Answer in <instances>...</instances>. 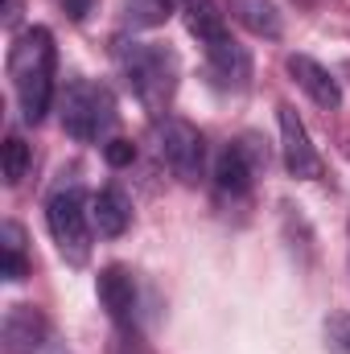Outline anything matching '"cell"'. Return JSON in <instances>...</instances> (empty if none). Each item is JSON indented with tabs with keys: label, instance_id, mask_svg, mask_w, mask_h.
Returning <instances> with one entry per match:
<instances>
[{
	"label": "cell",
	"instance_id": "cell-1",
	"mask_svg": "<svg viewBox=\"0 0 350 354\" xmlns=\"http://www.w3.org/2000/svg\"><path fill=\"white\" fill-rule=\"evenodd\" d=\"M8 79L21 103L25 124H42L54 103V33L46 25H29L8 50Z\"/></svg>",
	"mask_w": 350,
	"mask_h": 354
},
{
	"label": "cell",
	"instance_id": "cell-2",
	"mask_svg": "<svg viewBox=\"0 0 350 354\" xmlns=\"http://www.w3.org/2000/svg\"><path fill=\"white\" fill-rule=\"evenodd\" d=\"M120 71L128 79L132 95L149 107V111H165V103L177 91V54L153 41H132L120 50Z\"/></svg>",
	"mask_w": 350,
	"mask_h": 354
},
{
	"label": "cell",
	"instance_id": "cell-18",
	"mask_svg": "<svg viewBox=\"0 0 350 354\" xmlns=\"http://www.w3.org/2000/svg\"><path fill=\"white\" fill-rule=\"evenodd\" d=\"M326 351L330 354H350V313L326 317Z\"/></svg>",
	"mask_w": 350,
	"mask_h": 354
},
{
	"label": "cell",
	"instance_id": "cell-20",
	"mask_svg": "<svg viewBox=\"0 0 350 354\" xmlns=\"http://www.w3.org/2000/svg\"><path fill=\"white\" fill-rule=\"evenodd\" d=\"M161 4H169V8H174V4H177V0H161Z\"/></svg>",
	"mask_w": 350,
	"mask_h": 354
},
{
	"label": "cell",
	"instance_id": "cell-7",
	"mask_svg": "<svg viewBox=\"0 0 350 354\" xmlns=\"http://www.w3.org/2000/svg\"><path fill=\"white\" fill-rule=\"evenodd\" d=\"M95 292H99V305L107 309L111 326L124 330V334H136V284L128 276V268L111 264L99 272L95 280Z\"/></svg>",
	"mask_w": 350,
	"mask_h": 354
},
{
	"label": "cell",
	"instance_id": "cell-9",
	"mask_svg": "<svg viewBox=\"0 0 350 354\" xmlns=\"http://www.w3.org/2000/svg\"><path fill=\"white\" fill-rule=\"evenodd\" d=\"M288 75H293V83L305 91L317 107H326V111H338V107H342V87H338V79H334L322 62H313L309 54H288Z\"/></svg>",
	"mask_w": 350,
	"mask_h": 354
},
{
	"label": "cell",
	"instance_id": "cell-10",
	"mask_svg": "<svg viewBox=\"0 0 350 354\" xmlns=\"http://www.w3.org/2000/svg\"><path fill=\"white\" fill-rule=\"evenodd\" d=\"M206 66H210V79L223 91H243L252 83V58L235 37L206 46Z\"/></svg>",
	"mask_w": 350,
	"mask_h": 354
},
{
	"label": "cell",
	"instance_id": "cell-13",
	"mask_svg": "<svg viewBox=\"0 0 350 354\" xmlns=\"http://www.w3.org/2000/svg\"><path fill=\"white\" fill-rule=\"evenodd\" d=\"M177 8L185 12V25L190 33L202 41V46H214V41H227V17L219 12L214 0H177Z\"/></svg>",
	"mask_w": 350,
	"mask_h": 354
},
{
	"label": "cell",
	"instance_id": "cell-4",
	"mask_svg": "<svg viewBox=\"0 0 350 354\" xmlns=\"http://www.w3.org/2000/svg\"><path fill=\"white\" fill-rule=\"evenodd\" d=\"M58 120H62L66 136H75L83 145H95L116 128V99L103 83L75 79V83H66L62 99H58Z\"/></svg>",
	"mask_w": 350,
	"mask_h": 354
},
{
	"label": "cell",
	"instance_id": "cell-19",
	"mask_svg": "<svg viewBox=\"0 0 350 354\" xmlns=\"http://www.w3.org/2000/svg\"><path fill=\"white\" fill-rule=\"evenodd\" d=\"M103 157H107V165H116V169H120V165H132V161H136V145L116 136V140L103 145Z\"/></svg>",
	"mask_w": 350,
	"mask_h": 354
},
{
	"label": "cell",
	"instance_id": "cell-12",
	"mask_svg": "<svg viewBox=\"0 0 350 354\" xmlns=\"http://www.w3.org/2000/svg\"><path fill=\"white\" fill-rule=\"evenodd\" d=\"M91 223L103 239H120L132 227V202L120 185H103L99 194H91Z\"/></svg>",
	"mask_w": 350,
	"mask_h": 354
},
{
	"label": "cell",
	"instance_id": "cell-16",
	"mask_svg": "<svg viewBox=\"0 0 350 354\" xmlns=\"http://www.w3.org/2000/svg\"><path fill=\"white\" fill-rule=\"evenodd\" d=\"M25 169H29V145L21 136H4V181L21 185Z\"/></svg>",
	"mask_w": 350,
	"mask_h": 354
},
{
	"label": "cell",
	"instance_id": "cell-3",
	"mask_svg": "<svg viewBox=\"0 0 350 354\" xmlns=\"http://www.w3.org/2000/svg\"><path fill=\"white\" fill-rule=\"evenodd\" d=\"M46 227H50V239L58 243V256L66 264H87L95 223H91V198L83 194V185H58L46 198Z\"/></svg>",
	"mask_w": 350,
	"mask_h": 354
},
{
	"label": "cell",
	"instance_id": "cell-17",
	"mask_svg": "<svg viewBox=\"0 0 350 354\" xmlns=\"http://www.w3.org/2000/svg\"><path fill=\"white\" fill-rule=\"evenodd\" d=\"M124 12H128V21H136V25H161L174 8L161 4V0H128Z\"/></svg>",
	"mask_w": 350,
	"mask_h": 354
},
{
	"label": "cell",
	"instance_id": "cell-8",
	"mask_svg": "<svg viewBox=\"0 0 350 354\" xmlns=\"http://www.w3.org/2000/svg\"><path fill=\"white\" fill-rule=\"evenodd\" d=\"M4 354H42L46 338H50V322L37 305H12L4 313Z\"/></svg>",
	"mask_w": 350,
	"mask_h": 354
},
{
	"label": "cell",
	"instance_id": "cell-5",
	"mask_svg": "<svg viewBox=\"0 0 350 354\" xmlns=\"http://www.w3.org/2000/svg\"><path fill=\"white\" fill-rule=\"evenodd\" d=\"M153 132H157V153L174 169V177H181L185 185L202 181V174H206V140H202V132L190 120H177V115L157 120Z\"/></svg>",
	"mask_w": 350,
	"mask_h": 354
},
{
	"label": "cell",
	"instance_id": "cell-6",
	"mask_svg": "<svg viewBox=\"0 0 350 354\" xmlns=\"http://www.w3.org/2000/svg\"><path fill=\"white\" fill-rule=\"evenodd\" d=\"M276 120H280V153H284V169H288L293 177H301V181L322 177V157H317V149H313V140H309L301 115H297V107L280 103V107H276Z\"/></svg>",
	"mask_w": 350,
	"mask_h": 354
},
{
	"label": "cell",
	"instance_id": "cell-14",
	"mask_svg": "<svg viewBox=\"0 0 350 354\" xmlns=\"http://www.w3.org/2000/svg\"><path fill=\"white\" fill-rule=\"evenodd\" d=\"M227 12L256 37H268V41L280 37V12L272 0H227Z\"/></svg>",
	"mask_w": 350,
	"mask_h": 354
},
{
	"label": "cell",
	"instance_id": "cell-15",
	"mask_svg": "<svg viewBox=\"0 0 350 354\" xmlns=\"http://www.w3.org/2000/svg\"><path fill=\"white\" fill-rule=\"evenodd\" d=\"M4 280H25V231L17 223H4Z\"/></svg>",
	"mask_w": 350,
	"mask_h": 354
},
{
	"label": "cell",
	"instance_id": "cell-11",
	"mask_svg": "<svg viewBox=\"0 0 350 354\" xmlns=\"http://www.w3.org/2000/svg\"><path fill=\"white\" fill-rule=\"evenodd\" d=\"M214 189H219V198H231V202H243L248 194H252V185H256V165L248 161V153L239 149V145H227L223 153H219V161H214Z\"/></svg>",
	"mask_w": 350,
	"mask_h": 354
}]
</instances>
